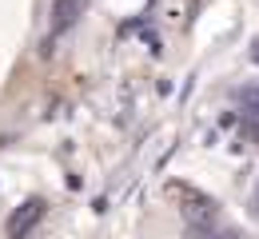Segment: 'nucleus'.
I'll return each instance as SVG.
<instances>
[{
  "label": "nucleus",
  "mask_w": 259,
  "mask_h": 239,
  "mask_svg": "<svg viewBox=\"0 0 259 239\" xmlns=\"http://www.w3.org/2000/svg\"><path fill=\"white\" fill-rule=\"evenodd\" d=\"M84 8H88V0H56V8H52V36H60L64 28H72Z\"/></svg>",
  "instance_id": "3"
},
{
  "label": "nucleus",
  "mask_w": 259,
  "mask_h": 239,
  "mask_svg": "<svg viewBox=\"0 0 259 239\" xmlns=\"http://www.w3.org/2000/svg\"><path fill=\"white\" fill-rule=\"evenodd\" d=\"M251 215L259 219V187H255V196H251Z\"/></svg>",
  "instance_id": "6"
},
{
  "label": "nucleus",
  "mask_w": 259,
  "mask_h": 239,
  "mask_svg": "<svg viewBox=\"0 0 259 239\" xmlns=\"http://www.w3.org/2000/svg\"><path fill=\"white\" fill-rule=\"evenodd\" d=\"M44 200L40 196H28L24 204L12 207V215H8V223H4V239H28L36 231V223L44 219Z\"/></svg>",
  "instance_id": "2"
},
{
  "label": "nucleus",
  "mask_w": 259,
  "mask_h": 239,
  "mask_svg": "<svg viewBox=\"0 0 259 239\" xmlns=\"http://www.w3.org/2000/svg\"><path fill=\"white\" fill-rule=\"evenodd\" d=\"M207 235H211V239H243V231H235V227H227V231H211V227H207Z\"/></svg>",
  "instance_id": "5"
},
{
  "label": "nucleus",
  "mask_w": 259,
  "mask_h": 239,
  "mask_svg": "<svg viewBox=\"0 0 259 239\" xmlns=\"http://www.w3.org/2000/svg\"><path fill=\"white\" fill-rule=\"evenodd\" d=\"M235 104H239L247 116H255V120H259V84H243V88H235Z\"/></svg>",
  "instance_id": "4"
},
{
  "label": "nucleus",
  "mask_w": 259,
  "mask_h": 239,
  "mask_svg": "<svg viewBox=\"0 0 259 239\" xmlns=\"http://www.w3.org/2000/svg\"><path fill=\"white\" fill-rule=\"evenodd\" d=\"M163 200L188 219V227H211L215 215H220V204L207 192H199L195 183H184V179H167L163 183Z\"/></svg>",
  "instance_id": "1"
},
{
  "label": "nucleus",
  "mask_w": 259,
  "mask_h": 239,
  "mask_svg": "<svg viewBox=\"0 0 259 239\" xmlns=\"http://www.w3.org/2000/svg\"><path fill=\"white\" fill-rule=\"evenodd\" d=\"M251 60L259 64V40H251Z\"/></svg>",
  "instance_id": "7"
}]
</instances>
